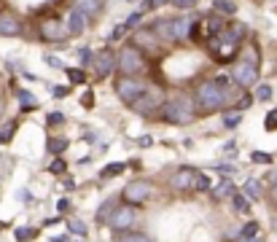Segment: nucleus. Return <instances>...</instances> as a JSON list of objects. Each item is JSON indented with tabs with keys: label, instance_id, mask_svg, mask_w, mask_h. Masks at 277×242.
<instances>
[{
	"label": "nucleus",
	"instance_id": "1",
	"mask_svg": "<svg viewBox=\"0 0 277 242\" xmlns=\"http://www.w3.org/2000/svg\"><path fill=\"white\" fill-rule=\"evenodd\" d=\"M248 27L245 24H226L215 38H210V51H213L215 62H232L240 51V43L245 41Z\"/></svg>",
	"mask_w": 277,
	"mask_h": 242
},
{
	"label": "nucleus",
	"instance_id": "2",
	"mask_svg": "<svg viewBox=\"0 0 277 242\" xmlns=\"http://www.w3.org/2000/svg\"><path fill=\"white\" fill-rule=\"evenodd\" d=\"M223 78H202L194 89V105H196V113L202 116H210L215 110L223 108Z\"/></svg>",
	"mask_w": 277,
	"mask_h": 242
},
{
	"label": "nucleus",
	"instance_id": "3",
	"mask_svg": "<svg viewBox=\"0 0 277 242\" xmlns=\"http://www.w3.org/2000/svg\"><path fill=\"white\" fill-rule=\"evenodd\" d=\"M162 121L175 124V127H186L196 119V105H194V97L188 91H178L170 100H164V105L159 108Z\"/></svg>",
	"mask_w": 277,
	"mask_h": 242
},
{
	"label": "nucleus",
	"instance_id": "4",
	"mask_svg": "<svg viewBox=\"0 0 277 242\" xmlns=\"http://www.w3.org/2000/svg\"><path fill=\"white\" fill-rule=\"evenodd\" d=\"M116 70H118V76L143 78V73L148 70V60L135 43H124L121 49L116 51Z\"/></svg>",
	"mask_w": 277,
	"mask_h": 242
},
{
	"label": "nucleus",
	"instance_id": "5",
	"mask_svg": "<svg viewBox=\"0 0 277 242\" xmlns=\"http://www.w3.org/2000/svg\"><path fill=\"white\" fill-rule=\"evenodd\" d=\"M232 81L240 89H250L259 81V51H256V46H248L245 54L232 65Z\"/></svg>",
	"mask_w": 277,
	"mask_h": 242
},
{
	"label": "nucleus",
	"instance_id": "6",
	"mask_svg": "<svg viewBox=\"0 0 277 242\" xmlns=\"http://www.w3.org/2000/svg\"><path fill=\"white\" fill-rule=\"evenodd\" d=\"M164 100H167V89L162 86V83H148L146 91H143L140 97H137L135 102H132L129 108H135L137 113H154V110H159L164 105Z\"/></svg>",
	"mask_w": 277,
	"mask_h": 242
},
{
	"label": "nucleus",
	"instance_id": "7",
	"mask_svg": "<svg viewBox=\"0 0 277 242\" xmlns=\"http://www.w3.org/2000/svg\"><path fill=\"white\" fill-rule=\"evenodd\" d=\"M140 221V210H137L135 205H116L113 207V213H110V218H108V226L113 229V232H129L132 226Z\"/></svg>",
	"mask_w": 277,
	"mask_h": 242
},
{
	"label": "nucleus",
	"instance_id": "8",
	"mask_svg": "<svg viewBox=\"0 0 277 242\" xmlns=\"http://www.w3.org/2000/svg\"><path fill=\"white\" fill-rule=\"evenodd\" d=\"M146 86H148V81H143V78H127V76L116 78V94L124 105H132V102L146 91Z\"/></svg>",
	"mask_w": 277,
	"mask_h": 242
},
{
	"label": "nucleus",
	"instance_id": "9",
	"mask_svg": "<svg viewBox=\"0 0 277 242\" xmlns=\"http://www.w3.org/2000/svg\"><path fill=\"white\" fill-rule=\"evenodd\" d=\"M38 35H41V41H46V43H59L68 38V24L59 16H43L41 24H38Z\"/></svg>",
	"mask_w": 277,
	"mask_h": 242
},
{
	"label": "nucleus",
	"instance_id": "10",
	"mask_svg": "<svg viewBox=\"0 0 277 242\" xmlns=\"http://www.w3.org/2000/svg\"><path fill=\"white\" fill-rule=\"evenodd\" d=\"M196 178H199V172H196L194 167H181V169H175L173 178H170V188L178 194L196 191Z\"/></svg>",
	"mask_w": 277,
	"mask_h": 242
},
{
	"label": "nucleus",
	"instance_id": "11",
	"mask_svg": "<svg viewBox=\"0 0 277 242\" xmlns=\"http://www.w3.org/2000/svg\"><path fill=\"white\" fill-rule=\"evenodd\" d=\"M121 197L127 205H143L148 197H151V183L148 180H129L127 186H124V191H121Z\"/></svg>",
	"mask_w": 277,
	"mask_h": 242
},
{
	"label": "nucleus",
	"instance_id": "12",
	"mask_svg": "<svg viewBox=\"0 0 277 242\" xmlns=\"http://www.w3.org/2000/svg\"><path fill=\"white\" fill-rule=\"evenodd\" d=\"M92 62H94V70H97V76H100V78H108V76L116 73V51L113 49L97 51Z\"/></svg>",
	"mask_w": 277,
	"mask_h": 242
},
{
	"label": "nucleus",
	"instance_id": "13",
	"mask_svg": "<svg viewBox=\"0 0 277 242\" xmlns=\"http://www.w3.org/2000/svg\"><path fill=\"white\" fill-rule=\"evenodd\" d=\"M194 16H175L173 19V38L175 43H183L191 38V32H194Z\"/></svg>",
	"mask_w": 277,
	"mask_h": 242
},
{
	"label": "nucleus",
	"instance_id": "14",
	"mask_svg": "<svg viewBox=\"0 0 277 242\" xmlns=\"http://www.w3.org/2000/svg\"><path fill=\"white\" fill-rule=\"evenodd\" d=\"M0 35L5 38H14V35H22V22L14 11H0Z\"/></svg>",
	"mask_w": 277,
	"mask_h": 242
},
{
	"label": "nucleus",
	"instance_id": "15",
	"mask_svg": "<svg viewBox=\"0 0 277 242\" xmlns=\"http://www.w3.org/2000/svg\"><path fill=\"white\" fill-rule=\"evenodd\" d=\"M151 32L159 38V43H162V41L175 43V38H173V19H156V22L151 24Z\"/></svg>",
	"mask_w": 277,
	"mask_h": 242
},
{
	"label": "nucleus",
	"instance_id": "16",
	"mask_svg": "<svg viewBox=\"0 0 277 242\" xmlns=\"http://www.w3.org/2000/svg\"><path fill=\"white\" fill-rule=\"evenodd\" d=\"M132 41H135L137 49H140V46H148L151 51L159 49V38H156L154 32H151V27H140V30L135 32V35H132Z\"/></svg>",
	"mask_w": 277,
	"mask_h": 242
},
{
	"label": "nucleus",
	"instance_id": "17",
	"mask_svg": "<svg viewBox=\"0 0 277 242\" xmlns=\"http://www.w3.org/2000/svg\"><path fill=\"white\" fill-rule=\"evenodd\" d=\"M76 8L87 19H97L102 11V0H76Z\"/></svg>",
	"mask_w": 277,
	"mask_h": 242
},
{
	"label": "nucleus",
	"instance_id": "18",
	"mask_svg": "<svg viewBox=\"0 0 277 242\" xmlns=\"http://www.w3.org/2000/svg\"><path fill=\"white\" fill-rule=\"evenodd\" d=\"M89 19L81 14L78 8L70 11V22H68V35H78V32H84V27H87Z\"/></svg>",
	"mask_w": 277,
	"mask_h": 242
},
{
	"label": "nucleus",
	"instance_id": "19",
	"mask_svg": "<svg viewBox=\"0 0 277 242\" xmlns=\"http://www.w3.org/2000/svg\"><path fill=\"white\" fill-rule=\"evenodd\" d=\"M223 27H226V19L218 16V14L207 16V22H204V32H207V38H215Z\"/></svg>",
	"mask_w": 277,
	"mask_h": 242
},
{
	"label": "nucleus",
	"instance_id": "20",
	"mask_svg": "<svg viewBox=\"0 0 277 242\" xmlns=\"http://www.w3.org/2000/svg\"><path fill=\"white\" fill-rule=\"evenodd\" d=\"M213 199H226V197H234V186H232V180H221L218 186H213Z\"/></svg>",
	"mask_w": 277,
	"mask_h": 242
},
{
	"label": "nucleus",
	"instance_id": "21",
	"mask_svg": "<svg viewBox=\"0 0 277 242\" xmlns=\"http://www.w3.org/2000/svg\"><path fill=\"white\" fill-rule=\"evenodd\" d=\"M213 8H215V14H218V16L226 19V16H234L237 5L232 3V0H215V5H213Z\"/></svg>",
	"mask_w": 277,
	"mask_h": 242
},
{
	"label": "nucleus",
	"instance_id": "22",
	"mask_svg": "<svg viewBox=\"0 0 277 242\" xmlns=\"http://www.w3.org/2000/svg\"><path fill=\"white\" fill-rule=\"evenodd\" d=\"M14 237H16V242H30V240L38 237V229H32V226H19L16 232H14Z\"/></svg>",
	"mask_w": 277,
	"mask_h": 242
},
{
	"label": "nucleus",
	"instance_id": "23",
	"mask_svg": "<svg viewBox=\"0 0 277 242\" xmlns=\"http://www.w3.org/2000/svg\"><path fill=\"white\" fill-rule=\"evenodd\" d=\"M124 169H127V164H124V161H116V164H108V167L102 169L100 178H102V180H108V178H113V175H121Z\"/></svg>",
	"mask_w": 277,
	"mask_h": 242
},
{
	"label": "nucleus",
	"instance_id": "24",
	"mask_svg": "<svg viewBox=\"0 0 277 242\" xmlns=\"http://www.w3.org/2000/svg\"><path fill=\"white\" fill-rule=\"evenodd\" d=\"M16 127H19V121H16V119L5 124V127L0 129V143H11V140H14V132H16Z\"/></svg>",
	"mask_w": 277,
	"mask_h": 242
},
{
	"label": "nucleus",
	"instance_id": "25",
	"mask_svg": "<svg viewBox=\"0 0 277 242\" xmlns=\"http://www.w3.org/2000/svg\"><path fill=\"white\" fill-rule=\"evenodd\" d=\"M232 202H234V210H237V213H248V210H250V202H248L245 194H237V191H234Z\"/></svg>",
	"mask_w": 277,
	"mask_h": 242
},
{
	"label": "nucleus",
	"instance_id": "26",
	"mask_svg": "<svg viewBox=\"0 0 277 242\" xmlns=\"http://www.w3.org/2000/svg\"><path fill=\"white\" fill-rule=\"evenodd\" d=\"M113 207H116V202H113V199H108V202H105V205L100 207V210H97V224L108 221V218H110V213H113Z\"/></svg>",
	"mask_w": 277,
	"mask_h": 242
},
{
	"label": "nucleus",
	"instance_id": "27",
	"mask_svg": "<svg viewBox=\"0 0 277 242\" xmlns=\"http://www.w3.org/2000/svg\"><path fill=\"white\" fill-rule=\"evenodd\" d=\"M118 242H151V240L146 237V234H140V232H121Z\"/></svg>",
	"mask_w": 277,
	"mask_h": 242
},
{
	"label": "nucleus",
	"instance_id": "28",
	"mask_svg": "<svg viewBox=\"0 0 277 242\" xmlns=\"http://www.w3.org/2000/svg\"><path fill=\"white\" fill-rule=\"evenodd\" d=\"M68 148V140L65 137H49V151L51 154H62Z\"/></svg>",
	"mask_w": 277,
	"mask_h": 242
},
{
	"label": "nucleus",
	"instance_id": "29",
	"mask_svg": "<svg viewBox=\"0 0 277 242\" xmlns=\"http://www.w3.org/2000/svg\"><path fill=\"white\" fill-rule=\"evenodd\" d=\"M65 73H68L70 83H84V81H87V73H84V68H68Z\"/></svg>",
	"mask_w": 277,
	"mask_h": 242
},
{
	"label": "nucleus",
	"instance_id": "30",
	"mask_svg": "<svg viewBox=\"0 0 277 242\" xmlns=\"http://www.w3.org/2000/svg\"><path fill=\"white\" fill-rule=\"evenodd\" d=\"M245 197H253V199H259V197H261V186H259V180H248V183H245Z\"/></svg>",
	"mask_w": 277,
	"mask_h": 242
},
{
	"label": "nucleus",
	"instance_id": "31",
	"mask_svg": "<svg viewBox=\"0 0 277 242\" xmlns=\"http://www.w3.org/2000/svg\"><path fill=\"white\" fill-rule=\"evenodd\" d=\"M264 129H267V132H275V129H277V108L267 113V119H264Z\"/></svg>",
	"mask_w": 277,
	"mask_h": 242
},
{
	"label": "nucleus",
	"instance_id": "32",
	"mask_svg": "<svg viewBox=\"0 0 277 242\" xmlns=\"http://www.w3.org/2000/svg\"><path fill=\"white\" fill-rule=\"evenodd\" d=\"M196 191H213V180L199 172V178H196Z\"/></svg>",
	"mask_w": 277,
	"mask_h": 242
},
{
	"label": "nucleus",
	"instance_id": "33",
	"mask_svg": "<svg viewBox=\"0 0 277 242\" xmlns=\"http://www.w3.org/2000/svg\"><path fill=\"white\" fill-rule=\"evenodd\" d=\"M250 159H253L256 164H269V161H272V154H267V151H253V154H250Z\"/></svg>",
	"mask_w": 277,
	"mask_h": 242
},
{
	"label": "nucleus",
	"instance_id": "34",
	"mask_svg": "<svg viewBox=\"0 0 277 242\" xmlns=\"http://www.w3.org/2000/svg\"><path fill=\"white\" fill-rule=\"evenodd\" d=\"M16 97L22 100V105H24V108H35V105H38V102L30 97V91H24V89H19V91H16Z\"/></svg>",
	"mask_w": 277,
	"mask_h": 242
},
{
	"label": "nucleus",
	"instance_id": "35",
	"mask_svg": "<svg viewBox=\"0 0 277 242\" xmlns=\"http://www.w3.org/2000/svg\"><path fill=\"white\" fill-rule=\"evenodd\" d=\"M256 234H259V224H256V221H250V224L242 229V240H253Z\"/></svg>",
	"mask_w": 277,
	"mask_h": 242
},
{
	"label": "nucleus",
	"instance_id": "36",
	"mask_svg": "<svg viewBox=\"0 0 277 242\" xmlns=\"http://www.w3.org/2000/svg\"><path fill=\"white\" fill-rule=\"evenodd\" d=\"M70 232L73 234H81V237H87V224H84V221H70Z\"/></svg>",
	"mask_w": 277,
	"mask_h": 242
},
{
	"label": "nucleus",
	"instance_id": "37",
	"mask_svg": "<svg viewBox=\"0 0 277 242\" xmlns=\"http://www.w3.org/2000/svg\"><path fill=\"white\" fill-rule=\"evenodd\" d=\"M256 100H261V102L272 100V89H269V86H259V89H256Z\"/></svg>",
	"mask_w": 277,
	"mask_h": 242
},
{
	"label": "nucleus",
	"instance_id": "38",
	"mask_svg": "<svg viewBox=\"0 0 277 242\" xmlns=\"http://www.w3.org/2000/svg\"><path fill=\"white\" fill-rule=\"evenodd\" d=\"M167 0H143V11H154L159 8V5H164Z\"/></svg>",
	"mask_w": 277,
	"mask_h": 242
},
{
	"label": "nucleus",
	"instance_id": "39",
	"mask_svg": "<svg viewBox=\"0 0 277 242\" xmlns=\"http://www.w3.org/2000/svg\"><path fill=\"white\" fill-rule=\"evenodd\" d=\"M78 60H81V68H84V65H89L92 60H94V57H92V49H81V51H78Z\"/></svg>",
	"mask_w": 277,
	"mask_h": 242
},
{
	"label": "nucleus",
	"instance_id": "40",
	"mask_svg": "<svg viewBox=\"0 0 277 242\" xmlns=\"http://www.w3.org/2000/svg\"><path fill=\"white\" fill-rule=\"evenodd\" d=\"M62 124H65L62 113H49V127H62Z\"/></svg>",
	"mask_w": 277,
	"mask_h": 242
},
{
	"label": "nucleus",
	"instance_id": "41",
	"mask_svg": "<svg viewBox=\"0 0 277 242\" xmlns=\"http://www.w3.org/2000/svg\"><path fill=\"white\" fill-rule=\"evenodd\" d=\"M49 169H51V172H54V175H62V172H65V161H62V159L51 161V167H49Z\"/></svg>",
	"mask_w": 277,
	"mask_h": 242
},
{
	"label": "nucleus",
	"instance_id": "42",
	"mask_svg": "<svg viewBox=\"0 0 277 242\" xmlns=\"http://www.w3.org/2000/svg\"><path fill=\"white\" fill-rule=\"evenodd\" d=\"M240 121H242V119H240V113H229L226 119H223V124H226V127H237Z\"/></svg>",
	"mask_w": 277,
	"mask_h": 242
},
{
	"label": "nucleus",
	"instance_id": "43",
	"mask_svg": "<svg viewBox=\"0 0 277 242\" xmlns=\"http://www.w3.org/2000/svg\"><path fill=\"white\" fill-rule=\"evenodd\" d=\"M127 30H129V27H127V24H118V27L113 30V35H110V38H113V41H116V38H121V35H124V32H127Z\"/></svg>",
	"mask_w": 277,
	"mask_h": 242
},
{
	"label": "nucleus",
	"instance_id": "44",
	"mask_svg": "<svg viewBox=\"0 0 277 242\" xmlns=\"http://www.w3.org/2000/svg\"><path fill=\"white\" fill-rule=\"evenodd\" d=\"M57 210H59V213H68V210H70V202H68V199H59V202H57Z\"/></svg>",
	"mask_w": 277,
	"mask_h": 242
},
{
	"label": "nucleus",
	"instance_id": "45",
	"mask_svg": "<svg viewBox=\"0 0 277 242\" xmlns=\"http://www.w3.org/2000/svg\"><path fill=\"white\" fill-rule=\"evenodd\" d=\"M173 3L178 5V8H191V5H194V0H173Z\"/></svg>",
	"mask_w": 277,
	"mask_h": 242
},
{
	"label": "nucleus",
	"instance_id": "46",
	"mask_svg": "<svg viewBox=\"0 0 277 242\" xmlns=\"http://www.w3.org/2000/svg\"><path fill=\"white\" fill-rule=\"evenodd\" d=\"M54 97H68V86H57L54 89Z\"/></svg>",
	"mask_w": 277,
	"mask_h": 242
},
{
	"label": "nucleus",
	"instance_id": "47",
	"mask_svg": "<svg viewBox=\"0 0 277 242\" xmlns=\"http://www.w3.org/2000/svg\"><path fill=\"white\" fill-rule=\"evenodd\" d=\"M269 199H272L275 205H277V186H272V188H269Z\"/></svg>",
	"mask_w": 277,
	"mask_h": 242
},
{
	"label": "nucleus",
	"instance_id": "48",
	"mask_svg": "<svg viewBox=\"0 0 277 242\" xmlns=\"http://www.w3.org/2000/svg\"><path fill=\"white\" fill-rule=\"evenodd\" d=\"M269 183H272V186H277V169H272V172H269Z\"/></svg>",
	"mask_w": 277,
	"mask_h": 242
},
{
	"label": "nucleus",
	"instance_id": "49",
	"mask_svg": "<svg viewBox=\"0 0 277 242\" xmlns=\"http://www.w3.org/2000/svg\"><path fill=\"white\" fill-rule=\"evenodd\" d=\"M3 110H5V102H3V97H0V116H3Z\"/></svg>",
	"mask_w": 277,
	"mask_h": 242
},
{
	"label": "nucleus",
	"instance_id": "50",
	"mask_svg": "<svg viewBox=\"0 0 277 242\" xmlns=\"http://www.w3.org/2000/svg\"><path fill=\"white\" fill-rule=\"evenodd\" d=\"M242 242H261V240H242Z\"/></svg>",
	"mask_w": 277,
	"mask_h": 242
}]
</instances>
